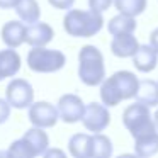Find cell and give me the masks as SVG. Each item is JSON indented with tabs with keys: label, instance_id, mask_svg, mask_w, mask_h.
<instances>
[{
	"label": "cell",
	"instance_id": "1",
	"mask_svg": "<svg viewBox=\"0 0 158 158\" xmlns=\"http://www.w3.org/2000/svg\"><path fill=\"white\" fill-rule=\"evenodd\" d=\"M139 80L131 72H117L100 83V100L107 107H116L121 100L136 97Z\"/></svg>",
	"mask_w": 158,
	"mask_h": 158
},
{
	"label": "cell",
	"instance_id": "2",
	"mask_svg": "<svg viewBox=\"0 0 158 158\" xmlns=\"http://www.w3.org/2000/svg\"><path fill=\"white\" fill-rule=\"evenodd\" d=\"M65 31L73 38H92L102 29L104 19L100 12L95 10H80L73 9L68 10L63 19Z\"/></svg>",
	"mask_w": 158,
	"mask_h": 158
},
{
	"label": "cell",
	"instance_id": "3",
	"mask_svg": "<svg viewBox=\"0 0 158 158\" xmlns=\"http://www.w3.org/2000/svg\"><path fill=\"white\" fill-rule=\"evenodd\" d=\"M78 77L82 83L97 87L106 80L104 56L95 46H83L78 53Z\"/></svg>",
	"mask_w": 158,
	"mask_h": 158
},
{
	"label": "cell",
	"instance_id": "4",
	"mask_svg": "<svg viewBox=\"0 0 158 158\" xmlns=\"http://www.w3.org/2000/svg\"><path fill=\"white\" fill-rule=\"evenodd\" d=\"M123 123L134 139L156 131V124H155V119L150 112V107L141 102L133 104L124 110Z\"/></svg>",
	"mask_w": 158,
	"mask_h": 158
},
{
	"label": "cell",
	"instance_id": "5",
	"mask_svg": "<svg viewBox=\"0 0 158 158\" xmlns=\"http://www.w3.org/2000/svg\"><path fill=\"white\" fill-rule=\"evenodd\" d=\"M66 58L58 49H46L43 46H32L27 53V65L31 72L36 73H55L61 70Z\"/></svg>",
	"mask_w": 158,
	"mask_h": 158
},
{
	"label": "cell",
	"instance_id": "6",
	"mask_svg": "<svg viewBox=\"0 0 158 158\" xmlns=\"http://www.w3.org/2000/svg\"><path fill=\"white\" fill-rule=\"evenodd\" d=\"M5 97L12 107L26 109V107H31V104L34 102V90H32V85L29 82L22 78H14L7 85Z\"/></svg>",
	"mask_w": 158,
	"mask_h": 158
},
{
	"label": "cell",
	"instance_id": "7",
	"mask_svg": "<svg viewBox=\"0 0 158 158\" xmlns=\"http://www.w3.org/2000/svg\"><path fill=\"white\" fill-rule=\"evenodd\" d=\"M82 123L87 131L90 133H102L110 123V114L107 110L106 104L99 102H90L85 107V114L82 117Z\"/></svg>",
	"mask_w": 158,
	"mask_h": 158
},
{
	"label": "cell",
	"instance_id": "8",
	"mask_svg": "<svg viewBox=\"0 0 158 158\" xmlns=\"http://www.w3.org/2000/svg\"><path fill=\"white\" fill-rule=\"evenodd\" d=\"M58 119V107L49 102H32L29 107V121L38 127H53Z\"/></svg>",
	"mask_w": 158,
	"mask_h": 158
},
{
	"label": "cell",
	"instance_id": "9",
	"mask_svg": "<svg viewBox=\"0 0 158 158\" xmlns=\"http://www.w3.org/2000/svg\"><path fill=\"white\" fill-rule=\"evenodd\" d=\"M58 112H60V119L65 123L72 124V123H78L85 114V104L78 95L73 94H66L61 95L58 100Z\"/></svg>",
	"mask_w": 158,
	"mask_h": 158
},
{
	"label": "cell",
	"instance_id": "10",
	"mask_svg": "<svg viewBox=\"0 0 158 158\" xmlns=\"http://www.w3.org/2000/svg\"><path fill=\"white\" fill-rule=\"evenodd\" d=\"M55 38V31L46 22H32L26 27V43L31 46H46Z\"/></svg>",
	"mask_w": 158,
	"mask_h": 158
},
{
	"label": "cell",
	"instance_id": "11",
	"mask_svg": "<svg viewBox=\"0 0 158 158\" xmlns=\"http://www.w3.org/2000/svg\"><path fill=\"white\" fill-rule=\"evenodd\" d=\"M139 49V43L133 36V32L127 34H117L110 41V51L117 58H127V56H134L136 51Z\"/></svg>",
	"mask_w": 158,
	"mask_h": 158
},
{
	"label": "cell",
	"instance_id": "12",
	"mask_svg": "<svg viewBox=\"0 0 158 158\" xmlns=\"http://www.w3.org/2000/svg\"><path fill=\"white\" fill-rule=\"evenodd\" d=\"M133 63L136 66V70H139V72H143V73L151 72L158 65V51L151 44L150 46L148 44L139 46L136 55L133 56Z\"/></svg>",
	"mask_w": 158,
	"mask_h": 158
},
{
	"label": "cell",
	"instance_id": "13",
	"mask_svg": "<svg viewBox=\"0 0 158 158\" xmlns=\"http://www.w3.org/2000/svg\"><path fill=\"white\" fill-rule=\"evenodd\" d=\"M22 139L27 143L29 150H31L32 156H39V155H44L46 150L49 146V138L48 134L43 131V127H31L29 131H26V134L22 136Z\"/></svg>",
	"mask_w": 158,
	"mask_h": 158
},
{
	"label": "cell",
	"instance_id": "14",
	"mask_svg": "<svg viewBox=\"0 0 158 158\" xmlns=\"http://www.w3.org/2000/svg\"><path fill=\"white\" fill-rule=\"evenodd\" d=\"M26 27L19 21H9L2 27V41L9 48H19L22 43H26Z\"/></svg>",
	"mask_w": 158,
	"mask_h": 158
},
{
	"label": "cell",
	"instance_id": "15",
	"mask_svg": "<svg viewBox=\"0 0 158 158\" xmlns=\"http://www.w3.org/2000/svg\"><path fill=\"white\" fill-rule=\"evenodd\" d=\"M19 70H21V56L17 51H14V48L0 51V82L17 75Z\"/></svg>",
	"mask_w": 158,
	"mask_h": 158
},
{
	"label": "cell",
	"instance_id": "16",
	"mask_svg": "<svg viewBox=\"0 0 158 158\" xmlns=\"http://www.w3.org/2000/svg\"><path fill=\"white\" fill-rule=\"evenodd\" d=\"M68 150L77 158H89L92 156L94 150V136L90 134H73L68 141Z\"/></svg>",
	"mask_w": 158,
	"mask_h": 158
},
{
	"label": "cell",
	"instance_id": "17",
	"mask_svg": "<svg viewBox=\"0 0 158 158\" xmlns=\"http://www.w3.org/2000/svg\"><path fill=\"white\" fill-rule=\"evenodd\" d=\"M136 100L144 106H158V82L155 80H141L136 92Z\"/></svg>",
	"mask_w": 158,
	"mask_h": 158
},
{
	"label": "cell",
	"instance_id": "18",
	"mask_svg": "<svg viewBox=\"0 0 158 158\" xmlns=\"http://www.w3.org/2000/svg\"><path fill=\"white\" fill-rule=\"evenodd\" d=\"M134 150L138 156H153L158 153V133H150L134 139Z\"/></svg>",
	"mask_w": 158,
	"mask_h": 158
},
{
	"label": "cell",
	"instance_id": "19",
	"mask_svg": "<svg viewBox=\"0 0 158 158\" xmlns=\"http://www.w3.org/2000/svg\"><path fill=\"white\" fill-rule=\"evenodd\" d=\"M107 29H109V32L112 36L134 32V29H136V21H134L133 15H127V14H123V12H121L119 15H116V17H112L109 21Z\"/></svg>",
	"mask_w": 158,
	"mask_h": 158
},
{
	"label": "cell",
	"instance_id": "20",
	"mask_svg": "<svg viewBox=\"0 0 158 158\" xmlns=\"http://www.w3.org/2000/svg\"><path fill=\"white\" fill-rule=\"evenodd\" d=\"M15 14L19 15V19H21L22 22L32 24V22L39 21L41 9H39V4L36 0H21V2L15 5Z\"/></svg>",
	"mask_w": 158,
	"mask_h": 158
},
{
	"label": "cell",
	"instance_id": "21",
	"mask_svg": "<svg viewBox=\"0 0 158 158\" xmlns=\"http://www.w3.org/2000/svg\"><path fill=\"white\" fill-rule=\"evenodd\" d=\"M114 5L123 14L136 17V15L144 12V9H146V0H114Z\"/></svg>",
	"mask_w": 158,
	"mask_h": 158
},
{
	"label": "cell",
	"instance_id": "22",
	"mask_svg": "<svg viewBox=\"0 0 158 158\" xmlns=\"http://www.w3.org/2000/svg\"><path fill=\"white\" fill-rule=\"evenodd\" d=\"M94 150H92V156L95 158H107L112 155V143L107 136L100 133H94Z\"/></svg>",
	"mask_w": 158,
	"mask_h": 158
},
{
	"label": "cell",
	"instance_id": "23",
	"mask_svg": "<svg viewBox=\"0 0 158 158\" xmlns=\"http://www.w3.org/2000/svg\"><path fill=\"white\" fill-rule=\"evenodd\" d=\"M9 156H22V158H29L32 156L31 150H29L27 143H26L24 139H17L14 141V143L10 144V148H9Z\"/></svg>",
	"mask_w": 158,
	"mask_h": 158
},
{
	"label": "cell",
	"instance_id": "24",
	"mask_svg": "<svg viewBox=\"0 0 158 158\" xmlns=\"http://www.w3.org/2000/svg\"><path fill=\"white\" fill-rule=\"evenodd\" d=\"M112 2L114 0H89V7L92 9V10L102 14L104 10H107V9L112 5Z\"/></svg>",
	"mask_w": 158,
	"mask_h": 158
},
{
	"label": "cell",
	"instance_id": "25",
	"mask_svg": "<svg viewBox=\"0 0 158 158\" xmlns=\"http://www.w3.org/2000/svg\"><path fill=\"white\" fill-rule=\"evenodd\" d=\"M10 102L5 99H0V124H4L10 116Z\"/></svg>",
	"mask_w": 158,
	"mask_h": 158
},
{
	"label": "cell",
	"instance_id": "26",
	"mask_svg": "<svg viewBox=\"0 0 158 158\" xmlns=\"http://www.w3.org/2000/svg\"><path fill=\"white\" fill-rule=\"evenodd\" d=\"M48 2L55 9H60V10H68V9H72V5H73L75 0H48Z\"/></svg>",
	"mask_w": 158,
	"mask_h": 158
},
{
	"label": "cell",
	"instance_id": "27",
	"mask_svg": "<svg viewBox=\"0 0 158 158\" xmlns=\"http://www.w3.org/2000/svg\"><path fill=\"white\" fill-rule=\"evenodd\" d=\"M21 0H0V9H15Z\"/></svg>",
	"mask_w": 158,
	"mask_h": 158
},
{
	"label": "cell",
	"instance_id": "28",
	"mask_svg": "<svg viewBox=\"0 0 158 158\" xmlns=\"http://www.w3.org/2000/svg\"><path fill=\"white\" fill-rule=\"evenodd\" d=\"M150 44L158 51V27L155 29V31H151V34H150Z\"/></svg>",
	"mask_w": 158,
	"mask_h": 158
},
{
	"label": "cell",
	"instance_id": "29",
	"mask_svg": "<svg viewBox=\"0 0 158 158\" xmlns=\"http://www.w3.org/2000/svg\"><path fill=\"white\" fill-rule=\"evenodd\" d=\"M153 119H155V124H156V129H158V109L155 110V116H153Z\"/></svg>",
	"mask_w": 158,
	"mask_h": 158
}]
</instances>
